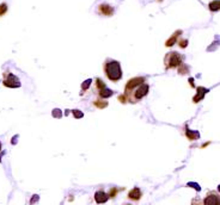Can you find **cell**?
<instances>
[{"instance_id":"13","label":"cell","mask_w":220,"mask_h":205,"mask_svg":"<svg viewBox=\"0 0 220 205\" xmlns=\"http://www.w3.org/2000/svg\"><path fill=\"white\" fill-rule=\"evenodd\" d=\"M208 9L212 11V12H216V11H220V0H213L208 4Z\"/></svg>"},{"instance_id":"3","label":"cell","mask_w":220,"mask_h":205,"mask_svg":"<svg viewBox=\"0 0 220 205\" xmlns=\"http://www.w3.org/2000/svg\"><path fill=\"white\" fill-rule=\"evenodd\" d=\"M164 63L166 69H172V68H178L183 63V56L177 53V51H171L169 53L165 58H164Z\"/></svg>"},{"instance_id":"7","label":"cell","mask_w":220,"mask_h":205,"mask_svg":"<svg viewBox=\"0 0 220 205\" xmlns=\"http://www.w3.org/2000/svg\"><path fill=\"white\" fill-rule=\"evenodd\" d=\"M109 198H110L109 194H107L104 191H98V192L95 193V200H96V203H98V204H103V203L108 201Z\"/></svg>"},{"instance_id":"9","label":"cell","mask_w":220,"mask_h":205,"mask_svg":"<svg viewBox=\"0 0 220 205\" xmlns=\"http://www.w3.org/2000/svg\"><path fill=\"white\" fill-rule=\"evenodd\" d=\"M141 191L138 188V187H134L133 190H131L129 191V193H128V197L131 198V199H133V200H139L140 198H141Z\"/></svg>"},{"instance_id":"11","label":"cell","mask_w":220,"mask_h":205,"mask_svg":"<svg viewBox=\"0 0 220 205\" xmlns=\"http://www.w3.org/2000/svg\"><path fill=\"white\" fill-rule=\"evenodd\" d=\"M114 94V92L109 88H107V87H104V88H102L101 91H98V96L102 98V99H107L109 97H111Z\"/></svg>"},{"instance_id":"21","label":"cell","mask_w":220,"mask_h":205,"mask_svg":"<svg viewBox=\"0 0 220 205\" xmlns=\"http://www.w3.org/2000/svg\"><path fill=\"white\" fill-rule=\"evenodd\" d=\"M178 44H179L181 48H185V47L188 45V40H181V41L178 42Z\"/></svg>"},{"instance_id":"12","label":"cell","mask_w":220,"mask_h":205,"mask_svg":"<svg viewBox=\"0 0 220 205\" xmlns=\"http://www.w3.org/2000/svg\"><path fill=\"white\" fill-rule=\"evenodd\" d=\"M181 34H182V31H181V30L176 31V32H175V34L172 35V37H171V38H169V40L166 41L165 45H166V47H172V45H174V44L176 43V41H177V37H178V36H179Z\"/></svg>"},{"instance_id":"24","label":"cell","mask_w":220,"mask_h":205,"mask_svg":"<svg viewBox=\"0 0 220 205\" xmlns=\"http://www.w3.org/2000/svg\"><path fill=\"white\" fill-rule=\"evenodd\" d=\"M218 191H219V192H220V185H219V186H218Z\"/></svg>"},{"instance_id":"25","label":"cell","mask_w":220,"mask_h":205,"mask_svg":"<svg viewBox=\"0 0 220 205\" xmlns=\"http://www.w3.org/2000/svg\"><path fill=\"white\" fill-rule=\"evenodd\" d=\"M0 150H1V142H0Z\"/></svg>"},{"instance_id":"23","label":"cell","mask_w":220,"mask_h":205,"mask_svg":"<svg viewBox=\"0 0 220 205\" xmlns=\"http://www.w3.org/2000/svg\"><path fill=\"white\" fill-rule=\"evenodd\" d=\"M116 193H117V190H116V188H113V190H111V192L109 193V197H110V198H114Z\"/></svg>"},{"instance_id":"1","label":"cell","mask_w":220,"mask_h":205,"mask_svg":"<svg viewBox=\"0 0 220 205\" xmlns=\"http://www.w3.org/2000/svg\"><path fill=\"white\" fill-rule=\"evenodd\" d=\"M150 91V86L148 83L141 82L134 87H131V88H124V97H126V101L135 104L138 101H140L142 98H145L148 94Z\"/></svg>"},{"instance_id":"2","label":"cell","mask_w":220,"mask_h":205,"mask_svg":"<svg viewBox=\"0 0 220 205\" xmlns=\"http://www.w3.org/2000/svg\"><path fill=\"white\" fill-rule=\"evenodd\" d=\"M104 73L107 75V78L110 81H113V82H117V81H120L122 79L121 65L116 60L108 58V60L104 62Z\"/></svg>"},{"instance_id":"5","label":"cell","mask_w":220,"mask_h":205,"mask_svg":"<svg viewBox=\"0 0 220 205\" xmlns=\"http://www.w3.org/2000/svg\"><path fill=\"white\" fill-rule=\"evenodd\" d=\"M203 204L206 205H220V194L215 191H211L207 193Z\"/></svg>"},{"instance_id":"19","label":"cell","mask_w":220,"mask_h":205,"mask_svg":"<svg viewBox=\"0 0 220 205\" xmlns=\"http://www.w3.org/2000/svg\"><path fill=\"white\" fill-rule=\"evenodd\" d=\"M52 114H53V117H55V118H61V117H62V112H61V110H59V109L53 110Z\"/></svg>"},{"instance_id":"17","label":"cell","mask_w":220,"mask_h":205,"mask_svg":"<svg viewBox=\"0 0 220 205\" xmlns=\"http://www.w3.org/2000/svg\"><path fill=\"white\" fill-rule=\"evenodd\" d=\"M6 12H7V5H6L5 3L0 4V17H1V16H4V14H5Z\"/></svg>"},{"instance_id":"22","label":"cell","mask_w":220,"mask_h":205,"mask_svg":"<svg viewBox=\"0 0 220 205\" xmlns=\"http://www.w3.org/2000/svg\"><path fill=\"white\" fill-rule=\"evenodd\" d=\"M188 186H193V188H195L196 191H200L201 190V187L197 184H195V183H189V184H188Z\"/></svg>"},{"instance_id":"10","label":"cell","mask_w":220,"mask_h":205,"mask_svg":"<svg viewBox=\"0 0 220 205\" xmlns=\"http://www.w3.org/2000/svg\"><path fill=\"white\" fill-rule=\"evenodd\" d=\"M185 136L189 138L190 141H195V140H197L199 137H200V132L199 131H193V130H189L187 128V130H185Z\"/></svg>"},{"instance_id":"8","label":"cell","mask_w":220,"mask_h":205,"mask_svg":"<svg viewBox=\"0 0 220 205\" xmlns=\"http://www.w3.org/2000/svg\"><path fill=\"white\" fill-rule=\"evenodd\" d=\"M196 91H197V92H196V96L193 98V101H194V103H199L200 100H202V99H203V97L206 96V93L208 92V90H207V88H205V87H201V86H200V87H197Z\"/></svg>"},{"instance_id":"4","label":"cell","mask_w":220,"mask_h":205,"mask_svg":"<svg viewBox=\"0 0 220 205\" xmlns=\"http://www.w3.org/2000/svg\"><path fill=\"white\" fill-rule=\"evenodd\" d=\"M4 86L10 87V88H18L20 87V80L12 73L10 72H5L4 73V80H3Z\"/></svg>"},{"instance_id":"14","label":"cell","mask_w":220,"mask_h":205,"mask_svg":"<svg viewBox=\"0 0 220 205\" xmlns=\"http://www.w3.org/2000/svg\"><path fill=\"white\" fill-rule=\"evenodd\" d=\"M93 105H95L97 109H105L108 106V101H104L101 98V99H96L95 101H93Z\"/></svg>"},{"instance_id":"15","label":"cell","mask_w":220,"mask_h":205,"mask_svg":"<svg viewBox=\"0 0 220 205\" xmlns=\"http://www.w3.org/2000/svg\"><path fill=\"white\" fill-rule=\"evenodd\" d=\"M96 82H95V87H96V90H97V92L98 91H101L102 88H104V87H105V83L99 79V78H97L96 80H95Z\"/></svg>"},{"instance_id":"16","label":"cell","mask_w":220,"mask_h":205,"mask_svg":"<svg viewBox=\"0 0 220 205\" xmlns=\"http://www.w3.org/2000/svg\"><path fill=\"white\" fill-rule=\"evenodd\" d=\"M91 83H92V80L91 79H87V80H85L84 82H83V85H81V91L83 92H85L89 87L91 86Z\"/></svg>"},{"instance_id":"6","label":"cell","mask_w":220,"mask_h":205,"mask_svg":"<svg viewBox=\"0 0 220 205\" xmlns=\"http://www.w3.org/2000/svg\"><path fill=\"white\" fill-rule=\"evenodd\" d=\"M98 12L104 14V16H113L114 14V9L109 4H102L98 6Z\"/></svg>"},{"instance_id":"18","label":"cell","mask_w":220,"mask_h":205,"mask_svg":"<svg viewBox=\"0 0 220 205\" xmlns=\"http://www.w3.org/2000/svg\"><path fill=\"white\" fill-rule=\"evenodd\" d=\"M72 113H73V116H74V118H81V117L84 116V113L80 111V110H72Z\"/></svg>"},{"instance_id":"20","label":"cell","mask_w":220,"mask_h":205,"mask_svg":"<svg viewBox=\"0 0 220 205\" xmlns=\"http://www.w3.org/2000/svg\"><path fill=\"white\" fill-rule=\"evenodd\" d=\"M188 69H189V68H188L184 63H182L179 66V68H178V72H179V74H185V72H188Z\"/></svg>"}]
</instances>
